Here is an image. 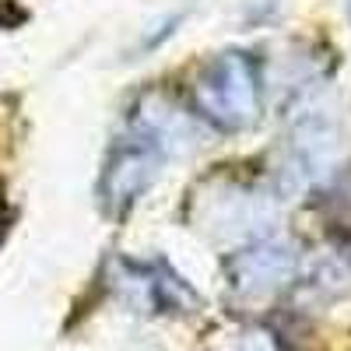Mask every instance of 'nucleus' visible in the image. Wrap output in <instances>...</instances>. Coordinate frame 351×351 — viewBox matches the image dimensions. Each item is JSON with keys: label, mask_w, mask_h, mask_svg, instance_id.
Wrapping results in <instances>:
<instances>
[{"label": "nucleus", "mask_w": 351, "mask_h": 351, "mask_svg": "<svg viewBox=\"0 0 351 351\" xmlns=\"http://www.w3.org/2000/svg\"><path fill=\"white\" fill-rule=\"evenodd\" d=\"M197 102L225 130H239L256 116V71L243 53H225L204 71Z\"/></svg>", "instance_id": "obj_1"}]
</instances>
